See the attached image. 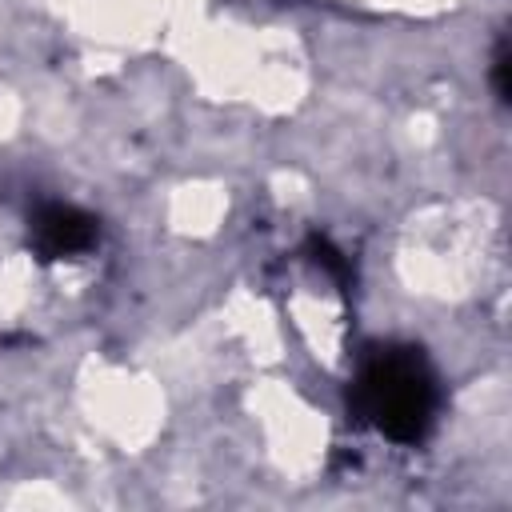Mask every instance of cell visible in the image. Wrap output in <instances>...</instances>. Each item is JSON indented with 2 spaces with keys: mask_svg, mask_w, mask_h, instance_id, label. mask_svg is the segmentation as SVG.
Masks as SVG:
<instances>
[{
  "mask_svg": "<svg viewBox=\"0 0 512 512\" xmlns=\"http://www.w3.org/2000/svg\"><path fill=\"white\" fill-rule=\"evenodd\" d=\"M360 396L368 416H376V424L396 440H416L432 412V388L424 372L404 356H388L372 364L360 384Z\"/></svg>",
  "mask_w": 512,
  "mask_h": 512,
  "instance_id": "6da1fadb",
  "label": "cell"
},
{
  "mask_svg": "<svg viewBox=\"0 0 512 512\" xmlns=\"http://www.w3.org/2000/svg\"><path fill=\"white\" fill-rule=\"evenodd\" d=\"M92 220L80 216L76 208H48L40 220H36V236L44 244V252L60 256V252H76L92 240Z\"/></svg>",
  "mask_w": 512,
  "mask_h": 512,
  "instance_id": "7a4b0ae2",
  "label": "cell"
},
{
  "mask_svg": "<svg viewBox=\"0 0 512 512\" xmlns=\"http://www.w3.org/2000/svg\"><path fill=\"white\" fill-rule=\"evenodd\" d=\"M496 92H500V100H508V52L504 48L496 52Z\"/></svg>",
  "mask_w": 512,
  "mask_h": 512,
  "instance_id": "3957f363",
  "label": "cell"
}]
</instances>
